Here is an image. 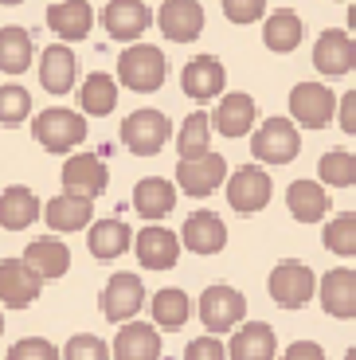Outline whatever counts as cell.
Here are the masks:
<instances>
[{
    "instance_id": "cell-1",
    "label": "cell",
    "mask_w": 356,
    "mask_h": 360,
    "mask_svg": "<svg viewBox=\"0 0 356 360\" xmlns=\"http://www.w3.org/2000/svg\"><path fill=\"white\" fill-rule=\"evenodd\" d=\"M165 75H169V59L157 44H129L117 55V79H122V86L137 90V94L160 90Z\"/></svg>"
},
{
    "instance_id": "cell-2",
    "label": "cell",
    "mask_w": 356,
    "mask_h": 360,
    "mask_svg": "<svg viewBox=\"0 0 356 360\" xmlns=\"http://www.w3.org/2000/svg\"><path fill=\"white\" fill-rule=\"evenodd\" d=\"M200 309V321H204L208 333H235L243 321H247V297H243V290L227 286V282H215V286H208L204 294H200L196 302Z\"/></svg>"
},
{
    "instance_id": "cell-3",
    "label": "cell",
    "mask_w": 356,
    "mask_h": 360,
    "mask_svg": "<svg viewBox=\"0 0 356 360\" xmlns=\"http://www.w3.org/2000/svg\"><path fill=\"white\" fill-rule=\"evenodd\" d=\"M32 137L44 145L47 153H71L75 145L87 141V117L67 106H47L32 122Z\"/></svg>"
},
{
    "instance_id": "cell-4",
    "label": "cell",
    "mask_w": 356,
    "mask_h": 360,
    "mask_svg": "<svg viewBox=\"0 0 356 360\" xmlns=\"http://www.w3.org/2000/svg\"><path fill=\"white\" fill-rule=\"evenodd\" d=\"M317 274H313L305 262L298 259H282L274 270H270V278H267V290L270 297H274V306L282 309H302L310 306L313 297H317Z\"/></svg>"
},
{
    "instance_id": "cell-5",
    "label": "cell",
    "mask_w": 356,
    "mask_h": 360,
    "mask_svg": "<svg viewBox=\"0 0 356 360\" xmlns=\"http://www.w3.org/2000/svg\"><path fill=\"white\" fill-rule=\"evenodd\" d=\"M250 153L262 165H290L302 153V134H298L294 117H267L262 126L250 134Z\"/></svg>"
},
{
    "instance_id": "cell-6",
    "label": "cell",
    "mask_w": 356,
    "mask_h": 360,
    "mask_svg": "<svg viewBox=\"0 0 356 360\" xmlns=\"http://www.w3.org/2000/svg\"><path fill=\"white\" fill-rule=\"evenodd\" d=\"M169 137H172L169 114H160V110H153V106L134 110V114L122 122V145L134 157H157Z\"/></svg>"
},
{
    "instance_id": "cell-7",
    "label": "cell",
    "mask_w": 356,
    "mask_h": 360,
    "mask_svg": "<svg viewBox=\"0 0 356 360\" xmlns=\"http://www.w3.org/2000/svg\"><path fill=\"white\" fill-rule=\"evenodd\" d=\"M145 306V282L137 278L134 270H117L114 278L106 282V290L98 294V309L106 321L125 325V321H137Z\"/></svg>"
},
{
    "instance_id": "cell-8",
    "label": "cell",
    "mask_w": 356,
    "mask_h": 360,
    "mask_svg": "<svg viewBox=\"0 0 356 360\" xmlns=\"http://www.w3.org/2000/svg\"><path fill=\"white\" fill-rule=\"evenodd\" d=\"M337 110H341V98L325 82H298L290 90V117L305 129H325L337 117Z\"/></svg>"
},
{
    "instance_id": "cell-9",
    "label": "cell",
    "mask_w": 356,
    "mask_h": 360,
    "mask_svg": "<svg viewBox=\"0 0 356 360\" xmlns=\"http://www.w3.org/2000/svg\"><path fill=\"white\" fill-rule=\"evenodd\" d=\"M270 196H274V180H270L267 169H258V165H243V169H235L227 176V204L239 216L262 212L270 204Z\"/></svg>"
},
{
    "instance_id": "cell-10",
    "label": "cell",
    "mask_w": 356,
    "mask_h": 360,
    "mask_svg": "<svg viewBox=\"0 0 356 360\" xmlns=\"http://www.w3.org/2000/svg\"><path fill=\"white\" fill-rule=\"evenodd\" d=\"M153 24H157V16H153V8L145 0H110L106 8H102V27H106V36L117 39V44L141 39Z\"/></svg>"
},
{
    "instance_id": "cell-11",
    "label": "cell",
    "mask_w": 356,
    "mask_h": 360,
    "mask_svg": "<svg viewBox=\"0 0 356 360\" xmlns=\"http://www.w3.org/2000/svg\"><path fill=\"white\" fill-rule=\"evenodd\" d=\"M180 251H184V239L160 224H145L134 239V255L145 270H172L180 262Z\"/></svg>"
},
{
    "instance_id": "cell-12",
    "label": "cell",
    "mask_w": 356,
    "mask_h": 360,
    "mask_svg": "<svg viewBox=\"0 0 356 360\" xmlns=\"http://www.w3.org/2000/svg\"><path fill=\"white\" fill-rule=\"evenodd\" d=\"M59 176H63V192H75V196H87V200L102 196L106 184H110V169H106V161H102L98 153L67 157Z\"/></svg>"
},
{
    "instance_id": "cell-13",
    "label": "cell",
    "mask_w": 356,
    "mask_h": 360,
    "mask_svg": "<svg viewBox=\"0 0 356 360\" xmlns=\"http://www.w3.org/2000/svg\"><path fill=\"white\" fill-rule=\"evenodd\" d=\"M223 180H227V161L220 153H204V157H192V161L177 165V184L192 200H204L212 192H220Z\"/></svg>"
},
{
    "instance_id": "cell-14",
    "label": "cell",
    "mask_w": 356,
    "mask_h": 360,
    "mask_svg": "<svg viewBox=\"0 0 356 360\" xmlns=\"http://www.w3.org/2000/svg\"><path fill=\"white\" fill-rule=\"evenodd\" d=\"M44 290V278L27 266V259H4L0 262V302L4 309H27Z\"/></svg>"
},
{
    "instance_id": "cell-15",
    "label": "cell",
    "mask_w": 356,
    "mask_h": 360,
    "mask_svg": "<svg viewBox=\"0 0 356 360\" xmlns=\"http://www.w3.org/2000/svg\"><path fill=\"white\" fill-rule=\"evenodd\" d=\"M313 67L329 79H341L356 67V36L341 27H325L313 44Z\"/></svg>"
},
{
    "instance_id": "cell-16",
    "label": "cell",
    "mask_w": 356,
    "mask_h": 360,
    "mask_svg": "<svg viewBox=\"0 0 356 360\" xmlns=\"http://www.w3.org/2000/svg\"><path fill=\"white\" fill-rule=\"evenodd\" d=\"M223 86H227V71L215 55H196L184 63V75H180V90H184L192 102H212L223 98Z\"/></svg>"
},
{
    "instance_id": "cell-17",
    "label": "cell",
    "mask_w": 356,
    "mask_h": 360,
    "mask_svg": "<svg viewBox=\"0 0 356 360\" xmlns=\"http://www.w3.org/2000/svg\"><path fill=\"white\" fill-rule=\"evenodd\" d=\"M44 224L55 235H71V231H90L94 224V200L75 196V192H59L44 204Z\"/></svg>"
},
{
    "instance_id": "cell-18",
    "label": "cell",
    "mask_w": 356,
    "mask_h": 360,
    "mask_svg": "<svg viewBox=\"0 0 356 360\" xmlns=\"http://www.w3.org/2000/svg\"><path fill=\"white\" fill-rule=\"evenodd\" d=\"M317 297H321V309L337 321H348L356 317V270L348 266H333L321 274V286H317Z\"/></svg>"
},
{
    "instance_id": "cell-19",
    "label": "cell",
    "mask_w": 356,
    "mask_h": 360,
    "mask_svg": "<svg viewBox=\"0 0 356 360\" xmlns=\"http://www.w3.org/2000/svg\"><path fill=\"white\" fill-rule=\"evenodd\" d=\"M157 27L172 44H192L204 32V8L196 0H165V8H157Z\"/></svg>"
},
{
    "instance_id": "cell-20",
    "label": "cell",
    "mask_w": 356,
    "mask_h": 360,
    "mask_svg": "<svg viewBox=\"0 0 356 360\" xmlns=\"http://www.w3.org/2000/svg\"><path fill=\"white\" fill-rule=\"evenodd\" d=\"M255 117H258V106L243 90H227L212 110V122L220 137H247L255 129Z\"/></svg>"
},
{
    "instance_id": "cell-21",
    "label": "cell",
    "mask_w": 356,
    "mask_h": 360,
    "mask_svg": "<svg viewBox=\"0 0 356 360\" xmlns=\"http://www.w3.org/2000/svg\"><path fill=\"white\" fill-rule=\"evenodd\" d=\"M75 79H79V59L71 44H47L39 55V86L47 94H71Z\"/></svg>"
},
{
    "instance_id": "cell-22",
    "label": "cell",
    "mask_w": 356,
    "mask_h": 360,
    "mask_svg": "<svg viewBox=\"0 0 356 360\" xmlns=\"http://www.w3.org/2000/svg\"><path fill=\"white\" fill-rule=\"evenodd\" d=\"M47 27H51L63 44L87 39L94 32V8H90V0H55L51 8H47Z\"/></svg>"
},
{
    "instance_id": "cell-23",
    "label": "cell",
    "mask_w": 356,
    "mask_h": 360,
    "mask_svg": "<svg viewBox=\"0 0 356 360\" xmlns=\"http://www.w3.org/2000/svg\"><path fill=\"white\" fill-rule=\"evenodd\" d=\"M180 239H184V251L192 255H220L227 247V224L215 212H192L180 227Z\"/></svg>"
},
{
    "instance_id": "cell-24",
    "label": "cell",
    "mask_w": 356,
    "mask_h": 360,
    "mask_svg": "<svg viewBox=\"0 0 356 360\" xmlns=\"http://www.w3.org/2000/svg\"><path fill=\"white\" fill-rule=\"evenodd\" d=\"M114 360H160V329L153 321L117 325Z\"/></svg>"
},
{
    "instance_id": "cell-25",
    "label": "cell",
    "mask_w": 356,
    "mask_h": 360,
    "mask_svg": "<svg viewBox=\"0 0 356 360\" xmlns=\"http://www.w3.org/2000/svg\"><path fill=\"white\" fill-rule=\"evenodd\" d=\"M231 360H278V337L267 321H243L227 341Z\"/></svg>"
},
{
    "instance_id": "cell-26",
    "label": "cell",
    "mask_w": 356,
    "mask_h": 360,
    "mask_svg": "<svg viewBox=\"0 0 356 360\" xmlns=\"http://www.w3.org/2000/svg\"><path fill=\"white\" fill-rule=\"evenodd\" d=\"M177 192H180V184H172V180H165V176L137 180V188H134V212L141 219H149V224H157V219H165L172 207H177Z\"/></svg>"
},
{
    "instance_id": "cell-27",
    "label": "cell",
    "mask_w": 356,
    "mask_h": 360,
    "mask_svg": "<svg viewBox=\"0 0 356 360\" xmlns=\"http://www.w3.org/2000/svg\"><path fill=\"white\" fill-rule=\"evenodd\" d=\"M286 207L298 224H321L329 216V192L321 180H294L286 188Z\"/></svg>"
},
{
    "instance_id": "cell-28",
    "label": "cell",
    "mask_w": 356,
    "mask_h": 360,
    "mask_svg": "<svg viewBox=\"0 0 356 360\" xmlns=\"http://www.w3.org/2000/svg\"><path fill=\"white\" fill-rule=\"evenodd\" d=\"M134 239L137 235L129 231L125 219H94L90 231H87V247L98 262H110V259H117V255H125L134 247Z\"/></svg>"
},
{
    "instance_id": "cell-29",
    "label": "cell",
    "mask_w": 356,
    "mask_h": 360,
    "mask_svg": "<svg viewBox=\"0 0 356 360\" xmlns=\"http://www.w3.org/2000/svg\"><path fill=\"white\" fill-rule=\"evenodd\" d=\"M24 259L44 282H55V278H63V274L71 270V251H67V243H59L55 235L32 239V243L24 247Z\"/></svg>"
},
{
    "instance_id": "cell-30",
    "label": "cell",
    "mask_w": 356,
    "mask_h": 360,
    "mask_svg": "<svg viewBox=\"0 0 356 360\" xmlns=\"http://www.w3.org/2000/svg\"><path fill=\"white\" fill-rule=\"evenodd\" d=\"M149 314H153V325H157V329L177 333V329L188 325V317H192V297L177 286H165L149 297Z\"/></svg>"
},
{
    "instance_id": "cell-31",
    "label": "cell",
    "mask_w": 356,
    "mask_h": 360,
    "mask_svg": "<svg viewBox=\"0 0 356 360\" xmlns=\"http://www.w3.org/2000/svg\"><path fill=\"white\" fill-rule=\"evenodd\" d=\"M39 219V200L32 188L24 184H8L4 196H0V227L4 231H24L27 224H36Z\"/></svg>"
},
{
    "instance_id": "cell-32",
    "label": "cell",
    "mask_w": 356,
    "mask_h": 360,
    "mask_svg": "<svg viewBox=\"0 0 356 360\" xmlns=\"http://www.w3.org/2000/svg\"><path fill=\"white\" fill-rule=\"evenodd\" d=\"M302 36H305V24H302V16H298L294 8L270 12L267 24H262V44H267L270 51H278V55H290L298 44H302Z\"/></svg>"
},
{
    "instance_id": "cell-33",
    "label": "cell",
    "mask_w": 356,
    "mask_h": 360,
    "mask_svg": "<svg viewBox=\"0 0 356 360\" xmlns=\"http://www.w3.org/2000/svg\"><path fill=\"white\" fill-rule=\"evenodd\" d=\"M212 134H215V122L212 114L196 110V114H188L177 129V153L180 161H192V157H204L212 153Z\"/></svg>"
},
{
    "instance_id": "cell-34",
    "label": "cell",
    "mask_w": 356,
    "mask_h": 360,
    "mask_svg": "<svg viewBox=\"0 0 356 360\" xmlns=\"http://www.w3.org/2000/svg\"><path fill=\"white\" fill-rule=\"evenodd\" d=\"M79 106H82V114H90V117L114 114V106H117V79L114 75H102V71L87 75V82L79 86Z\"/></svg>"
},
{
    "instance_id": "cell-35",
    "label": "cell",
    "mask_w": 356,
    "mask_h": 360,
    "mask_svg": "<svg viewBox=\"0 0 356 360\" xmlns=\"http://www.w3.org/2000/svg\"><path fill=\"white\" fill-rule=\"evenodd\" d=\"M32 55H36V47H32V36H27V27H16V24H4V32H0V71L4 75H24L27 67H32Z\"/></svg>"
},
{
    "instance_id": "cell-36",
    "label": "cell",
    "mask_w": 356,
    "mask_h": 360,
    "mask_svg": "<svg viewBox=\"0 0 356 360\" xmlns=\"http://www.w3.org/2000/svg\"><path fill=\"white\" fill-rule=\"evenodd\" d=\"M317 180L325 188H352L356 184V157L348 149H329L317 161Z\"/></svg>"
},
{
    "instance_id": "cell-37",
    "label": "cell",
    "mask_w": 356,
    "mask_h": 360,
    "mask_svg": "<svg viewBox=\"0 0 356 360\" xmlns=\"http://www.w3.org/2000/svg\"><path fill=\"white\" fill-rule=\"evenodd\" d=\"M325 251L352 259L356 255V212H341L325 224Z\"/></svg>"
},
{
    "instance_id": "cell-38",
    "label": "cell",
    "mask_w": 356,
    "mask_h": 360,
    "mask_svg": "<svg viewBox=\"0 0 356 360\" xmlns=\"http://www.w3.org/2000/svg\"><path fill=\"white\" fill-rule=\"evenodd\" d=\"M27 114H32V94L20 82H4L0 86V122H4V129L20 126Z\"/></svg>"
},
{
    "instance_id": "cell-39",
    "label": "cell",
    "mask_w": 356,
    "mask_h": 360,
    "mask_svg": "<svg viewBox=\"0 0 356 360\" xmlns=\"http://www.w3.org/2000/svg\"><path fill=\"white\" fill-rule=\"evenodd\" d=\"M63 360H114V345H106L94 333H75L63 349Z\"/></svg>"
},
{
    "instance_id": "cell-40",
    "label": "cell",
    "mask_w": 356,
    "mask_h": 360,
    "mask_svg": "<svg viewBox=\"0 0 356 360\" xmlns=\"http://www.w3.org/2000/svg\"><path fill=\"white\" fill-rule=\"evenodd\" d=\"M4 360H63V352L47 337H24V341L12 345Z\"/></svg>"
},
{
    "instance_id": "cell-41",
    "label": "cell",
    "mask_w": 356,
    "mask_h": 360,
    "mask_svg": "<svg viewBox=\"0 0 356 360\" xmlns=\"http://www.w3.org/2000/svg\"><path fill=\"white\" fill-rule=\"evenodd\" d=\"M227 356H231V352H227V345H223L215 333L196 337V341L184 345V360H227Z\"/></svg>"
},
{
    "instance_id": "cell-42",
    "label": "cell",
    "mask_w": 356,
    "mask_h": 360,
    "mask_svg": "<svg viewBox=\"0 0 356 360\" xmlns=\"http://www.w3.org/2000/svg\"><path fill=\"white\" fill-rule=\"evenodd\" d=\"M223 4V16L231 20V24H255L262 12H267V0H220Z\"/></svg>"
},
{
    "instance_id": "cell-43",
    "label": "cell",
    "mask_w": 356,
    "mask_h": 360,
    "mask_svg": "<svg viewBox=\"0 0 356 360\" xmlns=\"http://www.w3.org/2000/svg\"><path fill=\"white\" fill-rule=\"evenodd\" d=\"M337 122L348 137H356V90H348L345 98H341V110H337Z\"/></svg>"
},
{
    "instance_id": "cell-44",
    "label": "cell",
    "mask_w": 356,
    "mask_h": 360,
    "mask_svg": "<svg viewBox=\"0 0 356 360\" xmlns=\"http://www.w3.org/2000/svg\"><path fill=\"white\" fill-rule=\"evenodd\" d=\"M278 360H325V352H321V345H313V341H294Z\"/></svg>"
},
{
    "instance_id": "cell-45",
    "label": "cell",
    "mask_w": 356,
    "mask_h": 360,
    "mask_svg": "<svg viewBox=\"0 0 356 360\" xmlns=\"http://www.w3.org/2000/svg\"><path fill=\"white\" fill-rule=\"evenodd\" d=\"M348 27H352V36H356V0H352V8H348Z\"/></svg>"
},
{
    "instance_id": "cell-46",
    "label": "cell",
    "mask_w": 356,
    "mask_h": 360,
    "mask_svg": "<svg viewBox=\"0 0 356 360\" xmlns=\"http://www.w3.org/2000/svg\"><path fill=\"white\" fill-rule=\"evenodd\" d=\"M345 360H356V345H352V349H348V352H345Z\"/></svg>"
},
{
    "instance_id": "cell-47",
    "label": "cell",
    "mask_w": 356,
    "mask_h": 360,
    "mask_svg": "<svg viewBox=\"0 0 356 360\" xmlns=\"http://www.w3.org/2000/svg\"><path fill=\"white\" fill-rule=\"evenodd\" d=\"M0 4H4V8H8V4H24V0H0Z\"/></svg>"
},
{
    "instance_id": "cell-48",
    "label": "cell",
    "mask_w": 356,
    "mask_h": 360,
    "mask_svg": "<svg viewBox=\"0 0 356 360\" xmlns=\"http://www.w3.org/2000/svg\"><path fill=\"white\" fill-rule=\"evenodd\" d=\"M333 4H345V0H333Z\"/></svg>"
}]
</instances>
